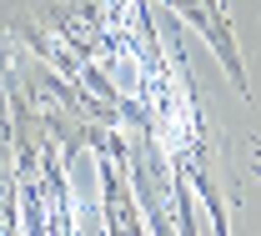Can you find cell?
I'll use <instances>...</instances> for the list:
<instances>
[{"label": "cell", "instance_id": "cell-1", "mask_svg": "<svg viewBox=\"0 0 261 236\" xmlns=\"http://www.w3.org/2000/svg\"><path fill=\"white\" fill-rule=\"evenodd\" d=\"M171 10H181L191 25L206 31V40L216 45V56H221V66H226L231 86L236 91H246V66H241V56H236V40H231V25H226V10L216 5V0H166Z\"/></svg>", "mask_w": 261, "mask_h": 236}, {"label": "cell", "instance_id": "cell-2", "mask_svg": "<svg viewBox=\"0 0 261 236\" xmlns=\"http://www.w3.org/2000/svg\"><path fill=\"white\" fill-rule=\"evenodd\" d=\"M256 176H261V166H256Z\"/></svg>", "mask_w": 261, "mask_h": 236}]
</instances>
